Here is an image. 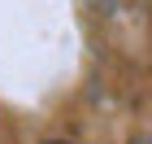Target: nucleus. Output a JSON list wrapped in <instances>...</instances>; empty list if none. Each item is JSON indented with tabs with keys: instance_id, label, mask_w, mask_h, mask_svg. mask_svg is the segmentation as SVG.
<instances>
[{
	"instance_id": "nucleus-2",
	"label": "nucleus",
	"mask_w": 152,
	"mask_h": 144,
	"mask_svg": "<svg viewBox=\"0 0 152 144\" xmlns=\"http://www.w3.org/2000/svg\"><path fill=\"white\" fill-rule=\"evenodd\" d=\"M48 144H61V140H48Z\"/></svg>"
},
{
	"instance_id": "nucleus-1",
	"label": "nucleus",
	"mask_w": 152,
	"mask_h": 144,
	"mask_svg": "<svg viewBox=\"0 0 152 144\" xmlns=\"http://www.w3.org/2000/svg\"><path fill=\"white\" fill-rule=\"evenodd\" d=\"M135 144H152V140H135Z\"/></svg>"
}]
</instances>
